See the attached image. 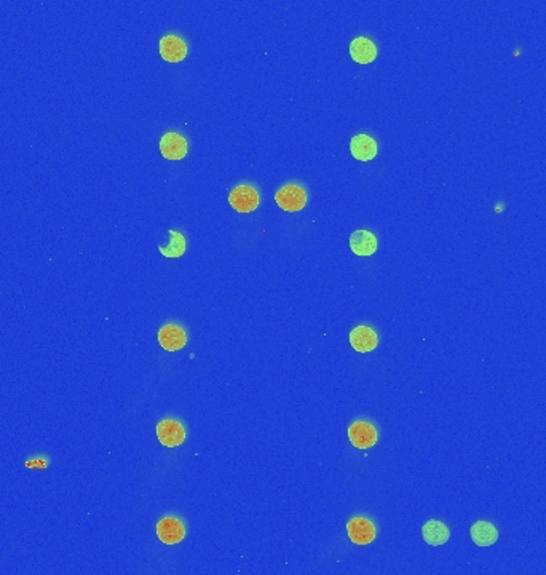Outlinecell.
Returning a JSON list of instances; mask_svg holds the SVG:
<instances>
[{"label":"cell","instance_id":"1","mask_svg":"<svg viewBox=\"0 0 546 575\" xmlns=\"http://www.w3.org/2000/svg\"><path fill=\"white\" fill-rule=\"evenodd\" d=\"M275 201L281 208V210L296 213L300 211L307 203V194L300 186L297 184H288L283 186L275 195Z\"/></svg>","mask_w":546,"mask_h":575},{"label":"cell","instance_id":"2","mask_svg":"<svg viewBox=\"0 0 546 575\" xmlns=\"http://www.w3.org/2000/svg\"><path fill=\"white\" fill-rule=\"evenodd\" d=\"M348 438L356 450H369L377 441V430L369 422L356 420L348 427Z\"/></svg>","mask_w":546,"mask_h":575},{"label":"cell","instance_id":"3","mask_svg":"<svg viewBox=\"0 0 546 575\" xmlns=\"http://www.w3.org/2000/svg\"><path fill=\"white\" fill-rule=\"evenodd\" d=\"M229 203L238 213H251L259 205V194L251 186H238L230 192Z\"/></svg>","mask_w":546,"mask_h":575},{"label":"cell","instance_id":"4","mask_svg":"<svg viewBox=\"0 0 546 575\" xmlns=\"http://www.w3.org/2000/svg\"><path fill=\"white\" fill-rule=\"evenodd\" d=\"M347 532L350 540L356 543V545H369L375 539V535H377V530H375L372 521H369L368 518L363 516H356L348 521Z\"/></svg>","mask_w":546,"mask_h":575},{"label":"cell","instance_id":"5","mask_svg":"<svg viewBox=\"0 0 546 575\" xmlns=\"http://www.w3.org/2000/svg\"><path fill=\"white\" fill-rule=\"evenodd\" d=\"M157 437L159 441L166 447H176L184 443L186 430L181 422L173 419H165L157 425Z\"/></svg>","mask_w":546,"mask_h":575},{"label":"cell","instance_id":"6","mask_svg":"<svg viewBox=\"0 0 546 575\" xmlns=\"http://www.w3.org/2000/svg\"><path fill=\"white\" fill-rule=\"evenodd\" d=\"M187 147L186 138L178 133L169 131L160 139V152L166 160H182L187 155Z\"/></svg>","mask_w":546,"mask_h":575},{"label":"cell","instance_id":"7","mask_svg":"<svg viewBox=\"0 0 546 575\" xmlns=\"http://www.w3.org/2000/svg\"><path fill=\"white\" fill-rule=\"evenodd\" d=\"M157 535L166 545H176L186 537V526L178 518L166 516L157 524Z\"/></svg>","mask_w":546,"mask_h":575},{"label":"cell","instance_id":"8","mask_svg":"<svg viewBox=\"0 0 546 575\" xmlns=\"http://www.w3.org/2000/svg\"><path fill=\"white\" fill-rule=\"evenodd\" d=\"M159 344L166 352H178L187 344V334L178 325H165L159 331Z\"/></svg>","mask_w":546,"mask_h":575},{"label":"cell","instance_id":"9","mask_svg":"<svg viewBox=\"0 0 546 575\" xmlns=\"http://www.w3.org/2000/svg\"><path fill=\"white\" fill-rule=\"evenodd\" d=\"M379 344L377 333L371 330L369 326H356L353 331L350 333V345L353 347L356 352L368 353L372 352Z\"/></svg>","mask_w":546,"mask_h":575},{"label":"cell","instance_id":"10","mask_svg":"<svg viewBox=\"0 0 546 575\" xmlns=\"http://www.w3.org/2000/svg\"><path fill=\"white\" fill-rule=\"evenodd\" d=\"M160 55L168 62H179L187 56L186 42L176 35H165L160 40Z\"/></svg>","mask_w":546,"mask_h":575},{"label":"cell","instance_id":"11","mask_svg":"<svg viewBox=\"0 0 546 575\" xmlns=\"http://www.w3.org/2000/svg\"><path fill=\"white\" fill-rule=\"evenodd\" d=\"M350 152L356 160L369 162L377 155V143L368 135H356L350 141Z\"/></svg>","mask_w":546,"mask_h":575},{"label":"cell","instance_id":"12","mask_svg":"<svg viewBox=\"0 0 546 575\" xmlns=\"http://www.w3.org/2000/svg\"><path fill=\"white\" fill-rule=\"evenodd\" d=\"M350 250L356 256H372L377 250V238L368 230H356L350 235Z\"/></svg>","mask_w":546,"mask_h":575},{"label":"cell","instance_id":"13","mask_svg":"<svg viewBox=\"0 0 546 575\" xmlns=\"http://www.w3.org/2000/svg\"><path fill=\"white\" fill-rule=\"evenodd\" d=\"M350 56L360 65H369L377 56V48H375V43L366 37H356L350 43Z\"/></svg>","mask_w":546,"mask_h":575},{"label":"cell","instance_id":"14","mask_svg":"<svg viewBox=\"0 0 546 575\" xmlns=\"http://www.w3.org/2000/svg\"><path fill=\"white\" fill-rule=\"evenodd\" d=\"M472 539L478 547H491L499 539V530L492 523L478 521L472 526Z\"/></svg>","mask_w":546,"mask_h":575},{"label":"cell","instance_id":"15","mask_svg":"<svg viewBox=\"0 0 546 575\" xmlns=\"http://www.w3.org/2000/svg\"><path fill=\"white\" fill-rule=\"evenodd\" d=\"M422 535H423V540L428 543V545L438 547V545H444V543L449 540L450 532L444 523L431 520L422 527Z\"/></svg>","mask_w":546,"mask_h":575},{"label":"cell","instance_id":"16","mask_svg":"<svg viewBox=\"0 0 546 575\" xmlns=\"http://www.w3.org/2000/svg\"><path fill=\"white\" fill-rule=\"evenodd\" d=\"M169 237H171V240H169V246H166V248H163V246L161 248H159L161 255L166 257H179L184 255V251H186L184 237L174 230H169Z\"/></svg>","mask_w":546,"mask_h":575}]
</instances>
